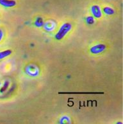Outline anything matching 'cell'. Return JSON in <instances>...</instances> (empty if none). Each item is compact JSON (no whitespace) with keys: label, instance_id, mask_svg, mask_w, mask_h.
I'll return each mask as SVG.
<instances>
[{"label":"cell","instance_id":"cell-1","mask_svg":"<svg viewBox=\"0 0 123 124\" xmlns=\"http://www.w3.org/2000/svg\"><path fill=\"white\" fill-rule=\"evenodd\" d=\"M71 24L68 23H64L62 26H61V28H60L59 31H58V33L56 34V39L58 40H60L64 37L65 35H66L67 33H68L69 31L71 29Z\"/></svg>","mask_w":123,"mask_h":124},{"label":"cell","instance_id":"cell-2","mask_svg":"<svg viewBox=\"0 0 123 124\" xmlns=\"http://www.w3.org/2000/svg\"><path fill=\"white\" fill-rule=\"evenodd\" d=\"M105 49H106V46H105V45L99 44V45L94 46L90 48V52L92 54H100L101 52H103V51H105Z\"/></svg>","mask_w":123,"mask_h":124},{"label":"cell","instance_id":"cell-3","mask_svg":"<svg viewBox=\"0 0 123 124\" xmlns=\"http://www.w3.org/2000/svg\"><path fill=\"white\" fill-rule=\"evenodd\" d=\"M0 5L5 7H12L16 5V2L14 0H0Z\"/></svg>","mask_w":123,"mask_h":124},{"label":"cell","instance_id":"cell-4","mask_svg":"<svg viewBox=\"0 0 123 124\" xmlns=\"http://www.w3.org/2000/svg\"><path fill=\"white\" fill-rule=\"evenodd\" d=\"M92 12L94 16L96 17H97V18L101 17V16H102V12H101V9L99 7V6L97 5H94L92 7Z\"/></svg>","mask_w":123,"mask_h":124},{"label":"cell","instance_id":"cell-5","mask_svg":"<svg viewBox=\"0 0 123 124\" xmlns=\"http://www.w3.org/2000/svg\"><path fill=\"white\" fill-rule=\"evenodd\" d=\"M27 73L31 76H36L38 74V71L36 67L29 66L27 68Z\"/></svg>","mask_w":123,"mask_h":124},{"label":"cell","instance_id":"cell-6","mask_svg":"<svg viewBox=\"0 0 123 124\" xmlns=\"http://www.w3.org/2000/svg\"><path fill=\"white\" fill-rule=\"evenodd\" d=\"M103 12L107 15H112L114 14V10L112 8L109 7H106L104 8Z\"/></svg>","mask_w":123,"mask_h":124},{"label":"cell","instance_id":"cell-7","mask_svg":"<svg viewBox=\"0 0 123 124\" xmlns=\"http://www.w3.org/2000/svg\"><path fill=\"white\" fill-rule=\"evenodd\" d=\"M12 54L11 50H5L3 52H0V59H2L3 58L7 57Z\"/></svg>","mask_w":123,"mask_h":124},{"label":"cell","instance_id":"cell-8","mask_svg":"<svg viewBox=\"0 0 123 124\" xmlns=\"http://www.w3.org/2000/svg\"><path fill=\"white\" fill-rule=\"evenodd\" d=\"M35 24L36 26H41L43 25V19H42V18H41V17H37V19H36V21H35Z\"/></svg>","mask_w":123,"mask_h":124},{"label":"cell","instance_id":"cell-9","mask_svg":"<svg viewBox=\"0 0 123 124\" xmlns=\"http://www.w3.org/2000/svg\"><path fill=\"white\" fill-rule=\"evenodd\" d=\"M87 23L89 24H92L94 23V19L93 18V17L89 16L87 18Z\"/></svg>","mask_w":123,"mask_h":124},{"label":"cell","instance_id":"cell-10","mask_svg":"<svg viewBox=\"0 0 123 124\" xmlns=\"http://www.w3.org/2000/svg\"><path fill=\"white\" fill-rule=\"evenodd\" d=\"M3 32H2L1 30H0V41L1 40L2 37H3Z\"/></svg>","mask_w":123,"mask_h":124}]
</instances>
